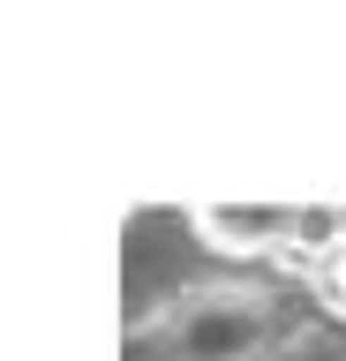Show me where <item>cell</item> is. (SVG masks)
Instances as JSON below:
<instances>
[{
  "instance_id": "2",
  "label": "cell",
  "mask_w": 346,
  "mask_h": 361,
  "mask_svg": "<svg viewBox=\"0 0 346 361\" xmlns=\"http://www.w3.org/2000/svg\"><path fill=\"white\" fill-rule=\"evenodd\" d=\"M188 233L233 264H301V203H196Z\"/></svg>"
},
{
  "instance_id": "3",
  "label": "cell",
  "mask_w": 346,
  "mask_h": 361,
  "mask_svg": "<svg viewBox=\"0 0 346 361\" xmlns=\"http://www.w3.org/2000/svg\"><path fill=\"white\" fill-rule=\"evenodd\" d=\"M309 279H316V293H323V301H331V309L346 316V241L331 248L323 264H309Z\"/></svg>"
},
{
  "instance_id": "1",
  "label": "cell",
  "mask_w": 346,
  "mask_h": 361,
  "mask_svg": "<svg viewBox=\"0 0 346 361\" xmlns=\"http://www.w3.org/2000/svg\"><path fill=\"white\" fill-rule=\"evenodd\" d=\"M316 316L271 279H196L136 324L151 361H286L309 346Z\"/></svg>"
}]
</instances>
